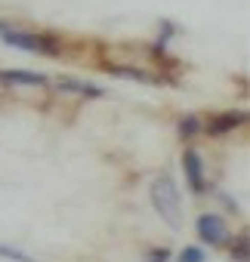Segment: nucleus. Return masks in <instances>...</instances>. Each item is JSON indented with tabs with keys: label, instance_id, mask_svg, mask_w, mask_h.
<instances>
[{
	"label": "nucleus",
	"instance_id": "f257e3e1",
	"mask_svg": "<svg viewBox=\"0 0 250 262\" xmlns=\"http://www.w3.org/2000/svg\"><path fill=\"white\" fill-rule=\"evenodd\" d=\"M152 204L170 228L179 225V191H176L170 176H161V179L152 182Z\"/></svg>",
	"mask_w": 250,
	"mask_h": 262
},
{
	"label": "nucleus",
	"instance_id": "f03ea898",
	"mask_svg": "<svg viewBox=\"0 0 250 262\" xmlns=\"http://www.w3.org/2000/svg\"><path fill=\"white\" fill-rule=\"evenodd\" d=\"M0 40L25 50V53H47V56H59V40L47 37V34H28V31H10V28H0Z\"/></svg>",
	"mask_w": 250,
	"mask_h": 262
},
{
	"label": "nucleus",
	"instance_id": "7ed1b4c3",
	"mask_svg": "<svg viewBox=\"0 0 250 262\" xmlns=\"http://www.w3.org/2000/svg\"><path fill=\"white\" fill-rule=\"evenodd\" d=\"M198 237L204 241V244H210V247H219V244H225L228 241V228H225V222L219 219V216H213V213H204V216H198Z\"/></svg>",
	"mask_w": 250,
	"mask_h": 262
},
{
	"label": "nucleus",
	"instance_id": "20e7f679",
	"mask_svg": "<svg viewBox=\"0 0 250 262\" xmlns=\"http://www.w3.org/2000/svg\"><path fill=\"white\" fill-rule=\"evenodd\" d=\"M182 167H185V176H189L192 191L201 194V191H204V164H201V158H198L195 148H185V155H182Z\"/></svg>",
	"mask_w": 250,
	"mask_h": 262
},
{
	"label": "nucleus",
	"instance_id": "39448f33",
	"mask_svg": "<svg viewBox=\"0 0 250 262\" xmlns=\"http://www.w3.org/2000/svg\"><path fill=\"white\" fill-rule=\"evenodd\" d=\"M247 120V114L244 111H225V114H216V117H210V123H207V133L210 136H222V133H232L235 126H241Z\"/></svg>",
	"mask_w": 250,
	"mask_h": 262
},
{
	"label": "nucleus",
	"instance_id": "423d86ee",
	"mask_svg": "<svg viewBox=\"0 0 250 262\" xmlns=\"http://www.w3.org/2000/svg\"><path fill=\"white\" fill-rule=\"evenodd\" d=\"M0 83H10V86H44L47 77L34 74V71H0Z\"/></svg>",
	"mask_w": 250,
	"mask_h": 262
},
{
	"label": "nucleus",
	"instance_id": "0eeeda50",
	"mask_svg": "<svg viewBox=\"0 0 250 262\" xmlns=\"http://www.w3.org/2000/svg\"><path fill=\"white\" fill-rule=\"evenodd\" d=\"M56 90H59V93L93 96V99H99V96H102V86H96V83H87V80H71V77H59V80H56Z\"/></svg>",
	"mask_w": 250,
	"mask_h": 262
},
{
	"label": "nucleus",
	"instance_id": "6e6552de",
	"mask_svg": "<svg viewBox=\"0 0 250 262\" xmlns=\"http://www.w3.org/2000/svg\"><path fill=\"white\" fill-rule=\"evenodd\" d=\"M108 71H111V74H117V77H127V80H142V83H152V77H149L142 68H130V65H108Z\"/></svg>",
	"mask_w": 250,
	"mask_h": 262
},
{
	"label": "nucleus",
	"instance_id": "1a4fd4ad",
	"mask_svg": "<svg viewBox=\"0 0 250 262\" xmlns=\"http://www.w3.org/2000/svg\"><path fill=\"white\" fill-rule=\"evenodd\" d=\"M198 129H201V117L189 114V117H182V120H179V133H182V136H195Z\"/></svg>",
	"mask_w": 250,
	"mask_h": 262
},
{
	"label": "nucleus",
	"instance_id": "9d476101",
	"mask_svg": "<svg viewBox=\"0 0 250 262\" xmlns=\"http://www.w3.org/2000/svg\"><path fill=\"white\" fill-rule=\"evenodd\" d=\"M232 259H235V262H247V234H241V237L232 244Z\"/></svg>",
	"mask_w": 250,
	"mask_h": 262
},
{
	"label": "nucleus",
	"instance_id": "9b49d317",
	"mask_svg": "<svg viewBox=\"0 0 250 262\" xmlns=\"http://www.w3.org/2000/svg\"><path fill=\"white\" fill-rule=\"evenodd\" d=\"M0 256H7V259H13V262H34L28 253H22V250H13V247H7V244H0Z\"/></svg>",
	"mask_w": 250,
	"mask_h": 262
},
{
	"label": "nucleus",
	"instance_id": "f8f14e48",
	"mask_svg": "<svg viewBox=\"0 0 250 262\" xmlns=\"http://www.w3.org/2000/svg\"><path fill=\"white\" fill-rule=\"evenodd\" d=\"M179 262H204V250H198V247H185V250L179 253Z\"/></svg>",
	"mask_w": 250,
	"mask_h": 262
},
{
	"label": "nucleus",
	"instance_id": "ddd939ff",
	"mask_svg": "<svg viewBox=\"0 0 250 262\" xmlns=\"http://www.w3.org/2000/svg\"><path fill=\"white\" fill-rule=\"evenodd\" d=\"M167 259H170V253H167L164 247H161V250H152V253H149V262H167Z\"/></svg>",
	"mask_w": 250,
	"mask_h": 262
}]
</instances>
